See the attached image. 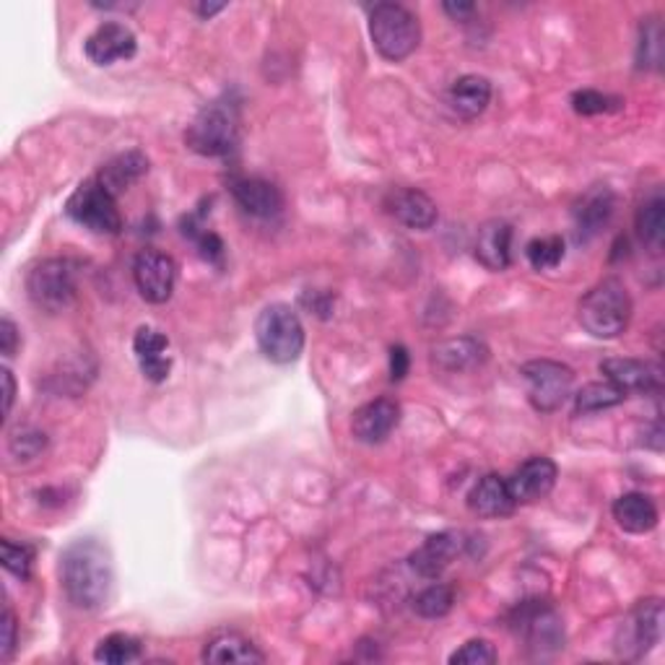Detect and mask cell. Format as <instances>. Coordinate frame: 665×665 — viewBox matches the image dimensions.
I'll return each instance as SVG.
<instances>
[{
    "label": "cell",
    "mask_w": 665,
    "mask_h": 665,
    "mask_svg": "<svg viewBox=\"0 0 665 665\" xmlns=\"http://www.w3.org/2000/svg\"><path fill=\"white\" fill-rule=\"evenodd\" d=\"M556 476H559V468L552 457L535 455L531 461H525L523 466L514 470L512 478H507L510 484V491L518 505H531L539 502V499L552 495Z\"/></svg>",
    "instance_id": "12"
},
{
    "label": "cell",
    "mask_w": 665,
    "mask_h": 665,
    "mask_svg": "<svg viewBox=\"0 0 665 665\" xmlns=\"http://www.w3.org/2000/svg\"><path fill=\"white\" fill-rule=\"evenodd\" d=\"M617 107H619V99H613L609 95H600V91H592V89L575 91V97H572V110H575L577 114H585V118L611 112V110H617Z\"/></svg>",
    "instance_id": "36"
},
{
    "label": "cell",
    "mask_w": 665,
    "mask_h": 665,
    "mask_svg": "<svg viewBox=\"0 0 665 665\" xmlns=\"http://www.w3.org/2000/svg\"><path fill=\"white\" fill-rule=\"evenodd\" d=\"M0 552H3V567L19 580H29L34 567V548L29 543H13L11 539L0 541Z\"/></svg>",
    "instance_id": "32"
},
{
    "label": "cell",
    "mask_w": 665,
    "mask_h": 665,
    "mask_svg": "<svg viewBox=\"0 0 665 665\" xmlns=\"http://www.w3.org/2000/svg\"><path fill=\"white\" fill-rule=\"evenodd\" d=\"M385 209L390 211V217L400 221L403 226L417 229V232H426L437 224L440 213L437 203L417 188H396L388 192L385 198Z\"/></svg>",
    "instance_id": "13"
},
{
    "label": "cell",
    "mask_w": 665,
    "mask_h": 665,
    "mask_svg": "<svg viewBox=\"0 0 665 665\" xmlns=\"http://www.w3.org/2000/svg\"><path fill=\"white\" fill-rule=\"evenodd\" d=\"M409 367H411V356H409V348L406 346H392L390 348V380L392 383H400L403 380L406 375H409Z\"/></svg>",
    "instance_id": "39"
},
{
    "label": "cell",
    "mask_w": 665,
    "mask_h": 665,
    "mask_svg": "<svg viewBox=\"0 0 665 665\" xmlns=\"http://www.w3.org/2000/svg\"><path fill=\"white\" fill-rule=\"evenodd\" d=\"M606 380L629 396V392H657L663 388V369L642 359H606L600 362Z\"/></svg>",
    "instance_id": "14"
},
{
    "label": "cell",
    "mask_w": 665,
    "mask_h": 665,
    "mask_svg": "<svg viewBox=\"0 0 665 665\" xmlns=\"http://www.w3.org/2000/svg\"><path fill=\"white\" fill-rule=\"evenodd\" d=\"M523 380L528 383V398L531 406L541 413H552L562 409L564 400L572 396L575 385V372L567 364L554 359H533L523 364L520 369Z\"/></svg>",
    "instance_id": "8"
},
{
    "label": "cell",
    "mask_w": 665,
    "mask_h": 665,
    "mask_svg": "<svg viewBox=\"0 0 665 665\" xmlns=\"http://www.w3.org/2000/svg\"><path fill=\"white\" fill-rule=\"evenodd\" d=\"M445 11L455 21H468L476 13V5L474 3H445Z\"/></svg>",
    "instance_id": "42"
},
{
    "label": "cell",
    "mask_w": 665,
    "mask_h": 665,
    "mask_svg": "<svg viewBox=\"0 0 665 665\" xmlns=\"http://www.w3.org/2000/svg\"><path fill=\"white\" fill-rule=\"evenodd\" d=\"M0 629H3V640H0V661H9L13 655V647H16V617H13L11 609H5Z\"/></svg>",
    "instance_id": "38"
},
{
    "label": "cell",
    "mask_w": 665,
    "mask_h": 665,
    "mask_svg": "<svg viewBox=\"0 0 665 665\" xmlns=\"http://www.w3.org/2000/svg\"><path fill=\"white\" fill-rule=\"evenodd\" d=\"M255 341L266 359L291 364L304 352V325L289 304H268L255 320Z\"/></svg>",
    "instance_id": "4"
},
{
    "label": "cell",
    "mask_w": 665,
    "mask_h": 665,
    "mask_svg": "<svg viewBox=\"0 0 665 665\" xmlns=\"http://www.w3.org/2000/svg\"><path fill=\"white\" fill-rule=\"evenodd\" d=\"M133 281L148 304H167L175 295L177 263L159 250H143L133 263Z\"/></svg>",
    "instance_id": "9"
},
{
    "label": "cell",
    "mask_w": 665,
    "mask_h": 665,
    "mask_svg": "<svg viewBox=\"0 0 665 665\" xmlns=\"http://www.w3.org/2000/svg\"><path fill=\"white\" fill-rule=\"evenodd\" d=\"M19 348V328L13 325L11 318L0 320V352H3L5 359H11Z\"/></svg>",
    "instance_id": "40"
},
{
    "label": "cell",
    "mask_w": 665,
    "mask_h": 665,
    "mask_svg": "<svg viewBox=\"0 0 665 665\" xmlns=\"http://www.w3.org/2000/svg\"><path fill=\"white\" fill-rule=\"evenodd\" d=\"M148 171V159L143 152H125L118 154L99 169L97 180L112 192L114 198L123 196V192L141 180Z\"/></svg>",
    "instance_id": "22"
},
{
    "label": "cell",
    "mask_w": 665,
    "mask_h": 665,
    "mask_svg": "<svg viewBox=\"0 0 665 665\" xmlns=\"http://www.w3.org/2000/svg\"><path fill=\"white\" fill-rule=\"evenodd\" d=\"M232 196L242 211L257 219H274L284 209L281 190L263 177H242L232 182Z\"/></svg>",
    "instance_id": "17"
},
{
    "label": "cell",
    "mask_w": 665,
    "mask_h": 665,
    "mask_svg": "<svg viewBox=\"0 0 665 665\" xmlns=\"http://www.w3.org/2000/svg\"><path fill=\"white\" fill-rule=\"evenodd\" d=\"M206 663H263L266 655L240 632H217L203 647Z\"/></svg>",
    "instance_id": "23"
},
{
    "label": "cell",
    "mask_w": 665,
    "mask_h": 665,
    "mask_svg": "<svg viewBox=\"0 0 665 665\" xmlns=\"http://www.w3.org/2000/svg\"><path fill=\"white\" fill-rule=\"evenodd\" d=\"M577 318L592 339H619L632 320V297H629L627 286L619 278H606V281L592 286L580 299Z\"/></svg>",
    "instance_id": "2"
},
{
    "label": "cell",
    "mask_w": 665,
    "mask_h": 665,
    "mask_svg": "<svg viewBox=\"0 0 665 665\" xmlns=\"http://www.w3.org/2000/svg\"><path fill=\"white\" fill-rule=\"evenodd\" d=\"M663 638V603L661 598L640 600L638 609L629 617V645L638 650V655L647 653Z\"/></svg>",
    "instance_id": "20"
},
{
    "label": "cell",
    "mask_w": 665,
    "mask_h": 665,
    "mask_svg": "<svg viewBox=\"0 0 665 665\" xmlns=\"http://www.w3.org/2000/svg\"><path fill=\"white\" fill-rule=\"evenodd\" d=\"M497 650L491 642L486 640H470L463 647H457L453 655H450V663L453 665H491L497 663Z\"/></svg>",
    "instance_id": "34"
},
{
    "label": "cell",
    "mask_w": 665,
    "mask_h": 665,
    "mask_svg": "<svg viewBox=\"0 0 665 665\" xmlns=\"http://www.w3.org/2000/svg\"><path fill=\"white\" fill-rule=\"evenodd\" d=\"M461 535L455 533H434L421 543L417 552L411 554V569L417 572L419 577H426V580H437V577L445 572L457 554L463 548Z\"/></svg>",
    "instance_id": "15"
},
{
    "label": "cell",
    "mask_w": 665,
    "mask_h": 665,
    "mask_svg": "<svg viewBox=\"0 0 665 665\" xmlns=\"http://www.w3.org/2000/svg\"><path fill=\"white\" fill-rule=\"evenodd\" d=\"M224 9H226L224 3H203V5H196V13H198V16H203V19H211Z\"/></svg>",
    "instance_id": "43"
},
{
    "label": "cell",
    "mask_w": 665,
    "mask_h": 665,
    "mask_svg": "<svg viewBox=\"0 0 665 665\" xmlns=\"http://www.w3.org/2000/svg\"><path fill=\"white\" fill-rule=\"evenodd\" d=\"M369 37L385 60L400 63L417 53L421 42L419 19L400 3H377L369 16Z\"/></svg>",
    "instance_id": "3"
},
{
    "label": "cell",
    "mask_w": 665,
    "mask_h": 665,
    "mask_svg": "<svg viewBox=\"0 0 665 665\" xmlns=\"http://www.w3.org/2000/svg\"><path fill=\"white\" fill-rule=\"evenodd\" d=\"M143 655V645L138 638L125 632H114L107 634V638L99 642L95 650V661L97 663H107V665H125V663H135Z\"/></svg>",
    "instance_id": "29"
},
{
    "label": "cell",
    "mask_w": 665,
    "mask_h": 665,
    "mask_svg": "<svg viewBox=\"0 0 665 665\" xmlns=\"http://www.w3.org/2000/svg\"><path fill=\"white\" fill-rule=\"evenodd\" d=\"M468 507L478 518H507V514L514 512L518 502H514L507 478L489 474L478 478L474 489H470Z\"/></svg>",
    "instance_id": "18"
},
{
    "label": "cell",
    "mask_w": 665,
    "mask_h": 665,
    "mask_svg": "<svg viewBox=\"0 0 665 665\" xmlns=\"http://www.w3.org/2000/svg\"><path fill=\"white\" fill-rule=\"evenodd\" d=\"M613 206H617V198L609 188H592L588 196L583 198L580 209H577V234L580 240H590L609 224Z\"/></svg>",
    "instance_id": "26"
},
{
    "label": "cell",
    "mask_w": 665,
    "mask_h": 665,
    "mask_svg": "<svg viewBox=\"0 0 665 665\" xmlns=\"http://www.w3.org/2000/svg\"><path fill=\"white\" fill-rule=\"evenodd\" d=\"M613 520L627 533H650L657 525V507L642 491H629L613 502Z\"/></svg>",
    "instance_id": "21"
},
{
    "label": "cell",
    "mask_w": 665,
    "mask_h": 665,
    "mask_svg": "<svg viewBox=\"0 0 665 665\" xmlns=\"http://www.w3.org/2000/svg\"><path fill=\"white\" fill-rule=\"evenodd\" d=\"M624 392H621L617 385L606 383H590L575 396V409L577 413H596V411H606L613 409V406L624 403Z\"/></svg>",
    "instance_id": "30"
},
{
    "label": "cell",
    "mask_w": 665,
    "mask_h": 665,
    "mask_svg": "<svg viewBox=\"0 0 665 665\" xmlns=\"http://www.w3.org/2000/svg\"><path fill=\"white\" fill-rule=\"evenodd\" d=\"M491 102V81L484 76H461L450 89V104L463 120H476Z\"/></svg>",
    "instance_id": "24"
},
{
    "label": "cell",
    "mask_w": 665,
    "mask_h": 665,
    "mask_svg": "<svg viewBox=\"0 0 665 665\" xmlns=\"http://www.w3.org/2000/svg\"><path fill=\"white\" fill-rule=\"evenodd\" d=\"M476 257L484 268L505 270L512 263V226L507 221H486L476 234Z\"/></svg>",
    "instance_id": "19"
},
{
    "label": "cell",
    "mask_w": 665,
    "mask_h": 665,
    "mask_svg": "<svg viewBox=\"0 0 665 665\" xmlns=\"http://www.w3.org/2000/svg\"><path fill=\"white\" fill-rule=\"evenodd\" d=\"M60 583L76 609H102L110 600L114 583L110 552L95 539L70 543L60 556Z\"/></svg>",
    "instance_id": "1"
},
{
    "label": "cell",
    "mask_w": 665,
    "mask_h": 665,
    "mask_svg": "<svg viewBox=\"0 0 665 665\" xmlns=\"http://www.w3.org/2000/svg\"><path fill=\"white\" fill-rule=\"evenodd\" d=\"M518 629L525 634L531 645H552L556 647L562 642V624L559 617L548 609V606H525L520 611L518 619Z\"/></svg>",
    "instance_id": "25"
},
{
    "label": "cell",
    "mask_w": 665,
    "mask_h": 665,
    "mask_svg": "<svg viewBox=\"0 0 665 665\" xmlns=\"http://www.w3.org/2000/svg\"><path fill=\"white\" fill-rule=\"evenodd\" d=\"M66 213L76 224H81L95 234H110L112 237V234H120V229H123L118 198H114L97 177L78 185L74 196L68 198Z\"/></svg>",
    "instance_id": "7"
},
{
    "label": "cell",
    "mask_w": 665,
    "mask_h": 665,
    "mask_svg": "<svg viewBox=\"0 0 665 665\" xmlns=\"http://www.w3.org/2000/svg\"><path fill=\"white\" fill-rule=\"evenodd\" d=\"M47 445V437L42 432H19L11 437V453L19 455L21 461H32Z\"/></svg>",
    "instance_id": "37"
},
{
    "label": "cell",
    "mask_w": 665,
    "mask_h": 665,
    "mask_svg": "<svg viewBox=\"0 0 665 665\" xmlns=\"http://www.w3.org/2000/svg\"><path fill=\"white\" fill-rule=\"evenodd\" d=\"M400 424V406L392 398H377L354 411L352 434L364 445H380Z\"/></svg>",
    "instance_id": "11"
},
{
    "label": "cell",
    "mask_w": 665,
    "mask_h": 665,
    "mask_svg": "<svg viewBox=\"0 0 665 665\" xmlns=\"http://www.w3.org/2000/svg\"><path fill=\"white\" fill-rule=\"evenodd\" d=\"M455 606V590L445 583H434L429 585L413 598V611L419 613L421 619H442L453 611Z\"/></svg>",
    "instance_id": "31"
},
{
    "label": "cell",
    "mask_w": 665,
    "mask_h": 665,
    "mask_svg": "<svg viewBox=\"0 0 665 665\" xmlns=\"http://www.w3.org/2000/svg\"><path fill=\"white\" fill-rule=\"evenodd\" d=\"M84 49L95 66H114L118 60H131L135 49H138V40L125 24L104 21L89 34Z\"/></svg>",
    "instance_id": "10"
},
{
    "label": "cell",
    "mask_w": 665,
    "mask_h": 665,
    "mask_svg": "<svg viewBox=\"0 0 665 665\" xmlns=\"http://www.w3.org/2000/svg\"><path fill=\"white\" fill-rule=\"evenodd\" d=\"M240 138V112L237 104L217 99L206 104L188 125L185 141L200 156H224L237 146Z\"/></svg>",
    "instance_id": "5"
},
{
    "label": "cell",
    "mask_w": 665,
    "mask_h": 665,
    "mask_svg": "<svg viewBox=\"0 0 665 665\" xmlns=\"http://www.w3.org/2000/svg\"><path fill=\"white\" fill-rule=\"evenodd\" d=\"M638 234L647 247L661 253L665 240V198L661 188H655L642 200V206L638 209Z\"/></svg>",
    "instance_id": "27"
},
{
    "label": "cell",
    "mask_w": 665,
    "mask_h": 665,
    "mask_svg": "<svg viewBox=\"0 0 665 665\" xmlns=\"http://www.w3.org/2000/svg\"><path fill=\"white\" fill-rule=\"evenodd\" d=\"M76 268L63 257H47L26 274V295L45 312H63L76 299Z\"/></svg>",
    "instance_id": "6"
},
{
    "label": "cell",
    "mask_w": 665,
    "mask_h": 665,
    "mask_svg": "<svg viewBox=\"0 0 665 665\" xmlns=\"http://www.w3.org/2000/svg\"><path fill=\"white\" fill-rule=\"evenodd\" d=\"M486 359V348L476 339H455L445 341L434 348V362L442 369H470Z\"/></svg>",
    "instance_id": "28"
},
{
    "label": "cell",
    "mask_w": 665,
    "mask_h": 665,
    "mask_svg": "<svg viewBox=\"0 0 665 665\" xmlns=\"http://www.w3.org/2000/svg\"><path fill=\"white\" fill-rule=\"evenodd\" d=\"M3 388H5L3 417H9L11 409H13V398H16V383H13V375H11L9 367H3Z\"/></svg>",
    "instance_id": "41"
},
{
    "label": "cell",
    "mask_w": 665,
    "mask_h": 665,
    "mask_svg": "<svg viewBox=\"0 0 665 665\" xmlns=\"http://www.w3.org/2000/svg\"><path fill=\"white\" fill-rule=\"evenodd\" d=\"M169 339L156 328L143 325L133 335V354L138 359L143 377L152 383H164L169 377L171 359H169Z\"/></svg>",
    "instance_id": "16"
},
{
    "label": "cell",
    "mask_w": 665,
    "mask_h": 665,
    "mask_svg": "<svg viewBox=\"0 0 665 665\" xmlns=\"http://www.w3.org/2000/svg\"><path fill=\"white\" fill-rule=\"evenodd\" d=\"M525 255L535 270L556 268L564 261V240L562 237H539V240L528 242Z\"/></svg>",
    "instance_id": "33"
},
{
    "label": "cell",
    "mask_w": 665,
    "mask_h": 665,
    "mask_svg": "<svg viewBox=\"0 0 665 665\" xmlns=\"http://www.w3.org/2000/svg\"><path fill=\"white\" fill-rule=\"evenodd\" d=\"M663 29L650 19V24H642V40H640V66L661 68L663 60Z\"/></svg>",
    "instance_id": "35"
}]
</instances>
